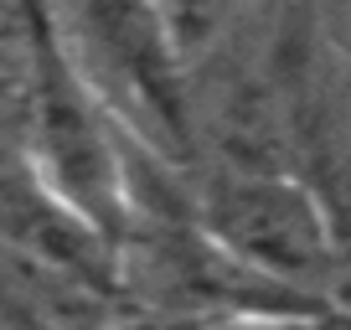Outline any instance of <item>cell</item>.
<instances>
[{
  "mask_svg": "<svg viewBox=\"0 0 351 330\" xmlns=\"http://www.w3.org/2000/svg\"><path fill=\"white\" fill-rule=\"evenodd\" d=\"M52 16L73 62L104 93L114 119L165 160H186L191 73L176 62L150 0H52Z\"/></svg>",
  "mask_w": 351,
  "mask_h": 330,
  "instance_id": "3",
  "label": "cell"
},
{
  "mask_svg": "<svg viewBox=\"0 0 351 330\" xmlns=\"http://www.w3.org/2000/svg\"><path fill=\"white\" fill-rule=\"evenodd\" d=\"M0 242L83 289H114L119 294L114 242H104L83 217H73L36 181L26 155L11 144H0Z\"/></svg>",
  "mask_w": 351,
  "mask_h": 330,
  "instance_id": "4",
  "label": "cell"
},
{
  "mask_svg": "<svg viewBox=\"0 0 351 330\" xmlns=\"http://www.w3.org/2000/svg\"><path fill=\"white\" fill-rule=\"evenodd\" d=\"M191 222L243 268L295 294L341 305L346 258L326 196L310 181L258 160L222 165L191 191Z\"/></svg>",
  "mask_w": 351,
  "mask_h": 330,
  "instance_id": "2",
  "label": "cell"
},
{
  "mask_svg": "<svg viewBox=\"0 0 351 330\" xmlns=\"http://www.w3.org/2000/svg\"><path fill=\"white\" fill-rule=\"evenodd\" d=\"M130 129L114 119L104 93L73 62L57 31L52 0H26V165L73 217L119 248L130 227L124 191Z\"/></svg>",
  "mask_w": 351,
  "mask_h": 330,
  "instance_id": "1",
  "label": "cell"
},
{
  "mask_svg": "<svg viewBox=\"0 0 351 330\" xmlns=\"http://www.w3.org/2000/svg\"><path fill=\"white\" fill-rule=\"evenodd\" d=\"M258 0H150L155 21H160L165 42H171L176 62L186 67H202L243 21Z\"/></svg>",
  "mask_w": 351,
  "mask_h": 330,
  "instance_id": "5",
  "label": "cell"
}]
</instances>
